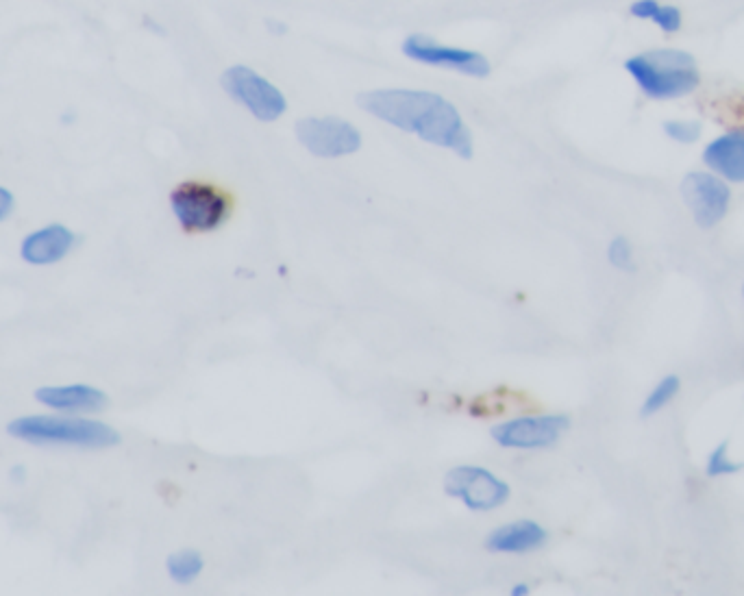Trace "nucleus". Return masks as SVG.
Segmentation results:
<instances>
[{
	"mask_svg": "<svg viewBox=\"0 0 744 596\" xmlns=\"http://www.w3.org/2000/svg\"><path fill=\"white\" fill-rule=\"evenodd\" d=\"M357 105L372 118L412 133L427 144L453 151L462 159L475 153L473 133L457 107L444 96L427 90H370L357 96Z\"/></svg>",
	"mask_w": 744,
	"mask_h": 596,
	"instance_id": "1",
	"label": "nucleus"
},
{
	"mask_svg": "<svg viewBox=\"0 0 744 596\" xmlns=\"http://www.w3.org/2000/svg\"><path fill=\"white\" fill-rule=\"evenodd\" d=\"M11 438L42 449H81L105 451L122 442L118 429L85 414H27L7 425Z\"/></svg>",
	"mask_w": 744,
	"mask_h": 596,
	"instance_id": "2",
	"label": "nucleus"
},
{
	"mask_svg": "<svg viewBox=\"0 0 744 596\" xmlns=\"http://www.w3.org/2000/svg\"><path fill=\"white\" fill-rule=\"evenodd\" d=\"M625 72L651 101H677L699 90L701 70L697 59L684 48L664 46L631 55Z\"/></svg>",
	"mask_w": 744,
	"mask_h": 596,
	"instance_id": "3",
	"label": "nucleus"
},
{
	"mask_svg": "<svg viewBox=\"0 0 744 596\" xmlns=\"http://www.w3.org/2000/svg\"><path fill=\"white\" fill-rule=\"evenodd\" d=\"M170 209L183 231L212 233L227 225L233 214V203L214 185L188 181L170 192Z\"/></svg>",
	"mask_w": 744,
	"mask_h": 596,
	"instance_id": "4",
	"label": "nucleus"
},
{
	"mask_svg": "<svg viewBox=\"0 0 744 596\" xmlns=\"http://www.w3.org/2000/svg\"><path fill=\"white\" fill-rule=\"evenodd\" d=\"M220 85L231 101L242 105L259 122H275L288 111V101L277 85L248 66L227 68Z\"/></svg>",
	"mask_w": 744,
	"mask_h": 596,
	"instance_id": "5",
	"label": "nucleus"
},
{
	"mask_svg": "<svg viewBox=\"0 0 744 596\" xmlns=\"http://www.w3.org/2000/svg\"><path fill=\"white\" fill-rule=\"evenodd\" d=\"M444 492L473 512H492L512 496L507 483L481 466H455L444 477Z\"/></svg>",
	"mask_w": 744,
	"mask_h": 596,
	"instance_id": "6",
	"label": "nucleus"
},
{
	"mask_svg": "<svg viewBox=\"0 0 744 596\" xmlns=\"http://www.w3.org/2000/svg\"><path fill=\"white\" fill-rule=\"evenodd\" d=\"M296 138L314 157L338 159L355 155L364 144L362 133L344 118L336 116H309L296 122Z\"/></svg>",
	"mask_w": 744,
	"mask_h": 596,
	"instance_id": "7",
	"label": "nucleus"
},
{
	"mask_svg": "<svg viewBox=\"0 0 744 596\" xmlns=\"http://www.w3.org/2000/svg\"><path fill=\"white\" fill-rule=\"evenodd\" d=\"M570 427L564 414L518 416L492 427V440L503 449L514 451H540L551 449Z\"/></svg>",
	"mask_w": 744,
	"mask_h": 596,
	"instance_id": "8",
	"label": "nucleus"
},
{
	"mask_svg": "<svg viewBox=\"0 0 744 596\" xmlns=\"http://www.w3.org/2000/svg\"><path fill=\"white\" fill-rule=\"evenodd\" d=\"M401 51L407 59L418 61V64L446 68V70L466 74V77H473V79H486L492 70L486 55H481L477 51H468V48H460V46L440 44L433 40V37L420 35V33L405 37V42L401 44Z\"/></svg>",
	"mask_w": 744,
	"mask_h": 596,
	"instance_id": "9",
	"label": "nucleus"
},
{
	"mask_svg": "<svg viewBox=\"0 0 744 596\" xmlns=\"http://www.w3.org/2000/svg\"><path fill=\"white\" fill-rule=\"evenodd\" d=\"M681 198L694 222L701 229H712L727 216L731 190L714 172H690L681 181Z\"/></svg>",
	"mask_w": 744,
	"mask_h": 596,
	"instance_id": "10",
	"label": "nucleus"
},
{
	"mask_svg": "<svg viewBox=\"0 0 744 596\" xmlns=\"http://www.w3.org/2000/svg\"><path fill=\"white\" fill-rule=\"evenodd\" d=\"M79 238L70 227L61 222H51L27 233L20 242V257L29 266H53L66 259Z\"/></svg>",
	"mask_w": 744,
	"mask_h": 596,
	"instance_id": "11",
	"label": "nucleus"
},
{
	"mask_svg": "<svg viewBox=\"0 0 744 596\" xmlns=\"http://www.w3.org/2000/svg\"><path fill=\"white\" fill-rule=\"evenodd\" d=\"M35 401L61 414H98L109 405V396L90 383H64L37 388Z\"/></svg>",
	"mask_w": 744,
	"mask_h": 596,
	"instance_id": "12",
	"label": "nucleus"
},
{
	"mask_svg": "<svg viewBox=\"0 0 744 596\" xmlns=\"http://www.w3.org/2000/svg\"><path fill=\"white\" fill-rule=\"evenodd\" d=\"M703 164L729 183H744V129L718 135L703 148Z\"/></svg>",
	"mask_w": 744,
	"mask_h": 596,
	"instance_id": "13",
	"label": "nucleus"
},
{
	"mask_svg": "<svg viewBox=\"0 0 744 596\" xmlns=\"http://www.w3.org/2000/svg\"><path fill=\"white\" fill-rule=\"evenodd\" d=\"M549 542V531L536 520L520 518L488 533L486 549L503 555H525L540 551Z\"/></svg>",
	"mask_w": 744,
	"mask_h": 596,
	"instance_id": "14",
	"label": "nucleus"
},
{
	"mask_svg": "<svg viewBox=\"0 0 744 596\" xmlns=\"http://www.w3.org/2000/svg\"><path fill=\"white\" fill-rule=\"evenodd\" d=\"M166 570L170 579L179 583V586H190L205 570L203 555L194 549H181L168 555Z\"/></svg>",
	"mask_w": 744,
	"mask_h": 596,
	"instance_id": "15",
	"label": "nucleus"
},
{
	"mask_svg": "<svg viewBox=\"0 0 744 596\" xmlns=\"http://www.w3.org/2000/svg\"><path fill=\"white\" fill-rule=\"evenodd\" d=\"M679 388H681V381L675 375H668L660 383H655V388L649 392V396L644 399V405L640 409L642 416L649 418V416L660 414L666 405L673 403V399L679 394Z\"/></svg>",
	"mask_w": 744,
	"mask_h": 596,
	"instance_id": "16",
	"label": "nucleus"
},
{
	"mask_svg": "<svg viewBox=\"0 0 744 596\" xmlns=\"http://www.w3.org/2000/svg\"><path fill=\"white\" fill-rule=\"evenodd\" d=\"M666 138H671L677 144H694L703 135V124L699 120H666L664 122Z\"/></svg>",
	"mask_w": 744,
	"mask_h": 596,
	"instance_id": "17",
	"label": "nucleus"
},
{
	"mask_svg": "<svg viewBox=\"0 0 744 596\" xmlns=\"http://www.w3.org/2000/svg\"><path fill=\"white\" fill-rule=\"evenodd\" d=\"M742 466L736 464L734 459L729 457V444L727 442H721L716 446V449L710 453L708 457V466H705V473H708V477L716 479V477H729V475H736L738 470Z\"/></svg>",
	"mask_w": 744,
	"mask_h": 596,
	"instance_id": "18",
	"label": "nucleus"
},
{
	"mask_svg": "<svg viewBox=\"0 0 744 596\" xmlns=\"http://www.w3.org/2000/svg\"><path fill=\"white\" fill-rule=\"evenodd\" d=\"M607 262H610L616 270L634 272L636 270L634 246H631L627 238H614L610 246H607Z\"/></svg>",
	"mask_w": 744,
	"mask_h": 596,
	"instance_id": "19",
	"label": "nucleus"
},
{
	"mask_svg": "<svg viewBox=\"0 0 744 596\" xmlns=\"http://www.w3.org/2000/svg\"><path fill=\"white\" fill-rule=\"evenodd\" d=\"M651 24L666 35H675L681 31V27H684V14H681V9L677 5L660 3L655 16L651 18Z\"/></svg>",
	"mask_w": 744,
	"mask_h": 596,
	"instance_id": "20",
	"label": "nucleus"
},
{
	"mask_svg": "<svg viewBox=\"0 0 744 596\" xmlns=\"http://www.w3.org/2000/svg\"><path fill=\"white\" fill-rule=\"evenodd\" d=\"M657 7H660V0H634V3L629 5V14L636 20L651 22Z\"/></svg>",
	"mask_w": 744,
	"mask_h": 596,
	"instance_id": "21",
	"label": "nucleus"
},
{
	"mask_svg": "<svg viewBox=\"0 0 744 596\" xmlns=\"http://www.w3.org/2000/svg\"><path fill=\"white\" fill-rule=\"evenodd\" d=\"M16 209V196L5 185H0V222H5L11 218Z\"/></svg>",
	"mask_w": 744,
	"mask_h": 596,
	"instance_id": "22",
	"label": "nucleus"
},
{
	"mask_svg": "<svg viewBox=\"0 0 744 596\" xmlns=\"http://www.w3.org/2000/svg\"><path fill=\"white\" fill-rule=\"evenodd\" d=\"M529 592H531V588L527 586V583H518V586L512 588L514 596H523V594H529Z\"/></svg>",
	"mask_w": 744,
	"mask_h": 596,
	"instance_id": "23",
	"label": "nucleus"
}]
</instances>
